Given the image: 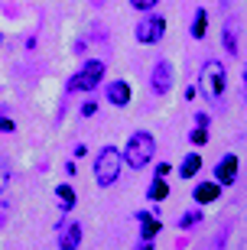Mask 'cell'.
Here are the masks:
<instances>
[{
    "label": "cell",
    "mask_w": 247,
    "mask_h": 250,
    "mask_svg": "<svg viewBox=\"0 0 247 250\" xmlns=\"http://www.w3.org/2000/svg\"><path fill=\"white\" fill-rule=\"evenodd\" d=\"M153 153H156V140H153V133H147V130H137L134 137L127 140V149L120 153L124 156V166H130V169H143L153 159Z\"/></svg>",
    "instance_id": "obj_1"
},
{
    "label": "cell",
    "mask_w": 247,
    "mask_h": 250,
    "mask_svg": "<svg viewBox=\"0 0 247 250\" xmlns=\"http://www.w3.org/2000/svg\"><path fill=\"white\" fill-rule=\"evenodd\" d=\"M120 166H124V156H120V149L114 146H104L98 153V163H94V179H98L101 188H111L117 182L120 176Z\"/></svg>",
    "instance_id": "obj_2"
},
{
    "label": "cell",
    "mask_w": 247,
    "mask_h": 250,
    "mask_svg": "<svg viewBox=\"0 0 247 250\" xmlns=\"http://www.w3.org/2000/svg\"><path fill=\"white\" fill-rule=\"evenodd\" d=\"M199 88L208 98H221L225 94V88H228V78H225V65L218 62V59H208V62L202 65L199 72Z\"/></svg>",
    "instance_id": "obj_3"
},
{
    "label": "cell",
    "mask_w": 247,
    "mask_h": 250,
    "mask_svg": "<svg viewBox=\"0 0 247 250\" xmlns=\"http://www.w3.org/2000/svg\"><path fill=\"white\" fill-rule=\"evenodd\" d=\"M104 78V62H85V68L75 78H68V88L65 91L72 94V91H91V88H98V82Z\"/></svg>",
    "instance_id": "obj_4"
},
{
    "label": "cell",
    "mask_w": 247,
    "mask_h": 250,
    "mask_svg": "<svg viewBox=\"0 0 247 250\" xmlns=\"http://www.w3.org/2000/svg\"><path fill=\"white\" fill-rule=\"evenodd\" d=\"M166 33V20L156 17V13H150V17H143L137 23V42H143V46H153V42H159Z\"/></svg>",
    "instance_id": "obj_5"
},
{
    "label": "cell",
    "mask_w": 247,
    "mask_h": 250,
    "mask_svg": "<svg viewBox=\"0 0 247 250\" xmlns=\"http://www.w3.org/2000/svg\"><path fill=\"white\" fill-rule=\"evenodd\" d=\"M150 82H153V91H156V94H166L169 88H173V82H176L173 65L166 62V59H159V62H156V68H153V78H150Z\"/></svg>",
    "instance_id": "obj_6"
},
{
    "label": "cell",
    "mask_w": 247,
    "mask_h": 250,
    "mask_svg": "<svg viewBox=\"0 0 247 250\" xmlns=\"http://www.w3.org/2000/svg\"><path fill=\"white\" fill-rule=\"evenodd\" d=\"M78 244H82V224L65 221L62 224V237H59V247L62 250H78Z\"/></svg>",
    "instance_id": "obj_7"
},
{
    "label": "cell",
    "mask_w": 247,
    "mask_h": 250,
    "mask_svg": "<svg viewBox=\"0 0 247 250\" xmlns=\"http://www.w3.org/2000/svg\"><path fill=\"white\" fill-rule=\"evenodd\" d=\"M234 179H238V156L228 153V156L221 159V166H218V186H231Z\"/></svg>",
    "instance_id": "obj_8"
},
{
    "label": "cell",
    "mask_w": 247,
    "mask_h": 250,
    "mask_svg": "<svg viewBox=\"0 0 247 250\" xmlns=\"http://www.w3.org/2000/svg\"><path fill=\"white\" fill-rule=\"evenodd\" d=\"M108 101L114 104V107H124V104H130V84H127V82H111Z\"/></svg>",
    "instance_id": "obj_9"
},
{
    "label": "cell",
    "mask_w": 247,
    "mask_h": 250,
    "mask_svg": "<svg viewBox=\"0 0 247 250\" xmlns=\"http://www.w3.org/2000/svg\"><path fill=\"white\" fill-rule=\"evenodd\" d=\"M137 221H140V234H143V241H153L156 234H159V228H163V224L156 221L150 211H140V214H137Z\"/></svg>",
    "instance_id": "obj_10"
},
{
    "label": "cell",
    "mask_w": 247,
    "mask_h": 250,
    "mask_svg": "<svg viewBox=\"0 0 247 250\" xmlns=\"http://www.w3.org/2000/svg\"><path fill=\"white\" fill-rule=\"evenodd\" d=\"M218 195H221V186H218V182H202V186L195 188V202L205 205V202H215Z\"/></svg>",
    "instance_id": "obj_11"
},
{
    "label": "cell",
    "mask_w": 247,
    "mask_h": 250,
    "mask_svg": "<svg viewBox=\"0 0 247 250\" xmlns=\"http://www.w3.org/2000/svg\"><path fill=\"white\" fill-rule=\"evenodd\" d=\"M55 198H59V205H62V211H72L75 208V188L72 186H59L55 188Z\"/></svg>",
    "instance_id": "obj_12"
},
{
    "label": "cell",
    "mask_w": 247,
    "mask_h": 250,
    "mask_svg": "<svg viewBox=\"0 0 247 250\" xmlns=\"http://www.w3.org/2000/svg\"><path fill=\"white\" fill-rule=\"evenodd\" d=\"M199 169H202V159L192 153V156H185V159H182V166H179V176H182V179H192Z\"/></svg>",
    "instance_id": "obj_13"
},
{
    "label": "cell",
    "mask_w": 247,
    "mask_h": 250,
    "mask_svg": "<svg viewBox=\"0 0 247 250\" xmlns=\"http://www.w3.org/2000/svg\"><path fill=\"white\" fill-rule=\"evenodd\" d=\"M150 202H163L166 195H169V186H166V179H153V186H150Z\"/></svg>",
    "instance_id": "obj_14"
},
{
    "label": "cell",
    "mask_w": 247,
    "mask_h": 250,
    "mask_svg": "<svg viewBox=\"0 0 247 250\" xmlns=\"http://www.w3.org/2000/svg\"><path fill=\"white\" fill-rule=\"evenodd\" d=\"M205 26H208V13L199 10V13H195V23H192V36L195 39H205Z\"/></svg>",
    "instance_id": "obj_15"
},
{
    "label": "cell",
    "mask_w": 247,
    "mask_h": 250,
    "mask_svg": "<svg viewBox=\"0 0 247 250\" xmlns=\"http://www.w3.org/2000/svg\"><path fill=\"white\" fill-rule=\"evenodd\" d=\"M225 49H228L231 56H238V39H234V26H225Z\"/></svg>",
    "instance_id": "obj_16"
},
{
    "label": "cell",
    "mask_w": 247,
    "mask_h": 250,
    "mask_svg": "<svg viewBox=\"0 0 247 250\" xmlns=\"http://www.w3.org/2000/svg\"><path fill=\"white\" fill-rule=\"evenodd\" d=\"M202 221V211H185L182 218H179V228H192V224Z\"/></svg>",
    "instance_id": "obj_17"
},
{
    "label": "cell",
    "mask_w": 247,
    "mask_h": 250,
    "mask_svg": "<svg viewBox=\"0 0 247 250\" xmlns=\"http://www.w3.org/2000/svg\"><path fill=\"white\" fill-rule=\"evenodd\" d=\"M192 143H195V146H202V143H208V133H205V127H195V133H192Z\"/></svg>",
    "instance_id": "obj_18"
},
{
    "label": "cell",
    "mask_w": 247,
    "mask_h": 250,
    "mask_svg": "<svg viewBox=\"0 0 247 250\" xmlns=\"http://www.w3.org/2000/svg\"><path fill=\"white\" fill-rule=\"evenodd\" d=\"M159 0H130V7H137V10H153Z\"/></svg>",
    "instance_id": "obj_19"
},
{
    "label": "cell",
    "mask_w": 247,
    "mask_h": 250,
    "mask_svg": "<svg viewBox=\"0 0 247 250\" xmlns=\"http://www.w3.org/2000/svg\"><path fill=\"white\" fill-rule=\"evenodd\" d=\"M7 182H10V169L3 166V163H0V192L7 188Z\"/></svg>",
    "instance_id": "obj_20"
},
{
    "label": "cell",
    "mask_w": 247,
    "mask_h": 250,
    "mask_svg": "<svg viewBox=\"0 0 247 250\" xmlns=\"http://www.w3.org/2000/svg\"><path fill=\"white\" fill-rule=\"evenodd\" d=\"M208 121H211V117H208L205 111H202V114H195V124H199V127H208Z\"/></svg>",
    "instance_id": "obj_21"
},
{
    "label": "cell",
    "mask_w": 247,
    "mask_h": 250,
    "mask_svg": "<svg viewBox=\"0 0 247 250\" xmlns=\"http://www.w3.org/2000/svg\"><path fill=\"white\" fill-rule=\"evenodd\" d=\"M166 172H169V163H163V166H156V179H166Z\"/></svg>",
    "instance_id": "obj_22"
},
{
    "label": "cell",
    "mask_w": 247,
    "mask_h": 250,
    "mask_svg": "<svg viewBox=\"0 0 247 250\" xmlns=\"http://www.w3.org/2000/svg\"><path fill=\"white\" fill-rule=\"evenodd\" d=\"M0 130H3V133H10V130H13V121H3V117H0Z\"/></svg>",
    "instance_id": "obj_23"
},
{
    "label": "cell",
    "mask_w": 247,
    "mask_h": 250,
    "mask_svg": "<svg viewBox=\"0 0 247 250\" xmlns=\"http://www.w3.org/2000/svg\"><path fill=\"white\" fill-rule=\"evenodd\" d=\"M134 250H153V244H150V241H140V244H137Z\"/></svg>",
    "instance_id": "obj_24"
},
{
    "label": "cell",
    "mask_w": 247,
    "mask_h": 250,
    "mask_svg": "<svg viewBox=\"0 0 247 250\" xmlns=\"http://www.w3.org/2000/svg\"><path fill=\"white\" fill-rule=\"evenodd\" d=\"M3 218H7V205H0V224H3Z\"/></svg>",
    "instance_id": "obj_25"
},
{
    "label": "cell",
    "mask_w": 247,
    "mask_h": 250,
    "mask_svg": "<svg viewBox=\"0 0 247 250\" xmlns=\"http://www.w3.org/2000/svg\"><path fill=\"white\" fill-rule=\"evenodd\" d=\"M0 42H3V36H0Z\"/></svg>",
    "instance_id": "obj_26"
}]
</instances>
